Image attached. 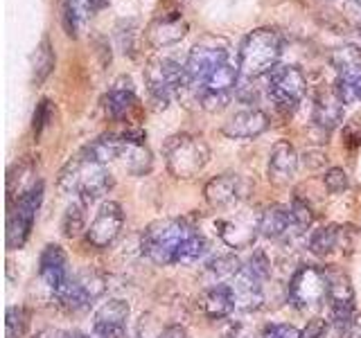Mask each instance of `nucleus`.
<instances>
[{
	"label": "nucleus",
	"instance_id": "1",
	"mask_svg": "<svg viewBox=\"0 0 361 338\" xmlns=\"http://www.w3.org/2000/svg\"><path fill=\"white\" fill-rule=\"evenodd\" d=\"M113 187V176L93 158L79 154L73 161H68L56 176V189L63 196H73V201H82L84 206H93Z\"/></svg>",
	"mask_w": 361,
	"mask_h": 338
},
{
	"label": "nucleus",
	"instance_id": "2",
	"mask_svg": "<svg viewBox=\"0 0 361 338\" xmlns=\"http://www.w3.org/2000/svg\"><path fill=\"white\" fill-rule=\"evenodd\" d=\"M195 232V228L183 219H161L147 225L140 237V251L149 262L158 266H169L176 262L178 248Z\"/></svg>",
	"mask_w": 361,
	"mask_h": 338
},
{
	"label": "nucleus",
	"instance_id": "3",
	"mask_svg": "<svg viewBox=\"0 0 361 338\" xmlns=\"http://www.w3.org/2000/svg\"><path fill=\"white\" fill-rule=\"evenodd\" d=\"M282 54V41L280 34L259 27L253 30L240 45V70L248 79H262L278 65V59Z\"/></svg>",
	"mask_w": 361,
	"mask_h": 338
},
{
	"label": "nucleus",
	"instance_id": "4",
	"mask_svg": "<svg viewBox=\"0 0 361 338\" xmlns=\"http://www.w3.org/2000/svg\"><path fill=\"white\" fill-rule=\"evenodd\" d=\"M145 82L149 97L158 108H165L174 95H178L183 88H190L188 68L174 56H154L147 63Z\"/></svg>",
	"mask_w": 361,
	"mask_h": 338
},
{
	"label": "nucleus",
	"instance_id": "5",
	"mask_svg": "<svg viewBox=\"0 0 361 338\" xmlns=\"http://www.w3.org/2000/svg\"><path fill=\"white\" fill-rule=\"evenodd\" d=\"M210 161V146L197 135L178 133L165 142V163L176 178H195Z\"/></svg>",
	"mask_w": 361,
	"mask_h": 338
},
{
	"label": "nucleus",
	"instance_id": "6",
	"mask_svg": "<svg viewBox=\"0 0 361 338\" xmlns=\"http://www.w3.org/2000/svg\"><path fill=\"white\" fill-rule=\"evenodd\" d=\"M43 203V180H34V183L23 189L18 199L11 203L7 214V248L9 251H18L30 239V232L37 221V212Z\"/></svg>",
	"mask_w": 361,
	"mask_h": 338
},
{
	"label": "nucleus",
	"instance_id": "7",
	"mask_svg": "<svg viewBox=\"0 0 361 338\" xmlns=\"http://www.w3.org/2000/svg\"><path fill=\"white\" fill-rule=\"evenodd\" d=\"M289 302L300 311H314L330 300V273L305 264L289 280Z\"/></svg>",
	"mask_w": 361,
	"mask_h": 338
},
{
	"label": "nucleus",
	"instance_id": "8",
	"mask_svg": "<svg viewBox=\"0 0 361 338\" xmlns=\"http://www.w3.org/2000/svg\"><path fill=\"white\" fill-rule=\"evenodd\" d=\"M228 54H231L228 41H224L219 37H203L199 43H195V48L190 50L185 61L190 86L201 88L217 68L228 63Z\"/></svg>",
	"mask_w": 361,
	"mask_h": 338
},
{
	"label": "nucleus",
	"instance_id": "9",
	"mask_svg": "<svg viewBox=\"0 0 361 338\" xmlns=\"http://www.w3.org/2000/svg\"><path fill=\"white\" fill-rule=\"evenodd\" d=\"M305 75L296 65H276L269 75H264V90L269 99L280 111H293L305 95Z\"/></svg>",
	"mask_w": 361,
	"mask_h": 338
},
{
	"label": "nucleus",
	"instance_id": "10",
	"mask_svg": "<svg viewBox=\"0 0 361 338\" xmlns=\"http://www.w3.org/2000/svg\"><path fill=\"white\" fill-rule=\"evenodd\" d=\"M106 291V282L97 270L93 268H84L73 273L71 282L66 284V289L61 291V296L56 298L59 304L66 311H84L93 304L97 298L104 296Z\"/></svg>",
	"mask_w": 361,
	"mask_h": 338
},
{
	"label": "nucleus",
	"instance_id": "11",
	"mask_svg": "<svg viewBox=\"0 0 361 338\" xmlns=\"http://www.w3.org/2000/svg\"><path fill=\"white\" fill-rule=\"evenodd\" d=\"M122 225H124L122 206L116 201H104L99 206L95 219L86 228V239L95 248H109L120 237Z\"/></svg>",
	"mask_w": 361,
	"mask_h": 338
},
{
	"label": "nucleus",
	"instance_id": "12",
	"mask_svg": "<svg viewBox=\"0 0 361 338\" xmlns=\"http://www.w3.org/2000/svg\"><path fill=\"white\" fill-rule=\"evenodd\" d=\"M71 268H68V255L63 253L61 246L48 244L43 248L39 257V280L41 284L48 289L50 296L56 300L61 296V291L71 282Z\"/></svg>",
	"mask_w": 361,
	"mask_h": 338
},
{
	"label": "nucleus",
	"instance_id": "13",
	"mask_svg": "<svg viewBox=\"0 0 361 338\" xmlns=\"http://www.w3.org/2000/svg\"><path fill=\"white\" fill-rule=\"evenodd\" d=\"M131 309L127 300L111 298L93 315V334L95 338H124L127 334Z\"/></svg>",
	"mask_w": 361,
	"mask_h": 338
},
{
	"label": "nucleus",
	"instance_id": "14",
	"mask_svg": "<svg viewBox=\"0 0 361 338\" xmlns=\"http://www.w3.org/2000/svg\"><path fill=\"white\" fill-rule=\"evenodd\" d=\"M203 194L212 210H231L244 199V180L237 174H219L208 180Z\"/></svg>",
	"mask_w": 361,
	"mask_h": 338
},
{
	"label": "nucleus",
	"instance_id": "15",
	"mask_svg": "<svg viewBox=\"0 0 361 338\" xmlns=\"http://www.w3.org/2000/svg\"><path fill=\"white\" fill-rule=\"evenodd\" d=\"M269 129V115L259 108H244L224 124V135L233 140H251L262 135Z\"/></svg>",
	"mask_w": 361,
	"mask_h": 338
},
{
	"label": "nucleus",
	"instance_id": "16",
	"mask_svg": "<svg viewBox=\"0 0 361 338\" xmlns=\"http://www.w3.org/2000/svg\"><path fill=\"white\" fill-rule=\"evenodd\" d=\"M298 154L289 140H278L269 154V180L274 185H289L298 172Z\"/></svg>",
	"mask_w": 361,
	"mask_h": 338
},
{
	"label": "nucleus",
	"instance_id": "17",
	"mask_svg": "<svg viewBox=\"0 0 361 338\" xmlns=\"http://www.w3.org/2000/svg\"><path fill=\"white\" fill-rule=\"evenodd\" d=\"M199 307H201L203 315H208L210 320L228 318L233 311H237L235 293H233L231 282H224V284H210V287L203 289V293L199 296Z\"/></svg>",
	"mask_w": 361,
	"mask_h": 338
},
{
	"label": "nucleus",
	"instance_id": "18",
	"mask_svg": "<svg viewBox=\"0 0 361 338\" xmlns=\"http://www.w3.org/2000/svg\"><path fill=\"white\" fill-rule=\"evenodd\" d=\"M217 232L221 242L228 244L231 248H248L253 246L255 237L259 234V219L253 221L244 217V214H237L235 219H224Z\"/></svg>",
	"mask_w": 361,
	"mask_h": 338
},
{
	"label": "nucleus",
	"instance_id": "19",
	"mask_svg": "<svg viewBox=\"0 0 361 338\" xmlns=\"http://www.w3.org/2000/svg\"><path fill=\"white\" fill-rule=\"evenodd\" d=\"M298 230L293 223L291 210L285 206H269L262 214H259V234L267 237L271 242L287 239V237Z\"/></svg>",
	"mask_w": 361,
	"mask_h": 338
},
{
	"label": "nucleus",
	"instance_id": "20",
	"mask_svg": "<svg viewBox=\"0 0 361 338\" xmlns=\"http://www.w3.org/2000/svg\"><path fill=\"white\" fill-rule=\"evenodd\" d=\"M135 104V88L129 77H120L116 84L109 88V93L102 99L106 115L113 120H120L122 115H127V111Z\"/></svg>",
	"mask_w": 361,
	"mask_h": 338
},
{
	"label": "nucleus",
	"instance_id": "21",
	"mask_svg": "<svg viewBox=\"0 0 361 338\" xmlns=\"http://www.w3.org/2000/svg\"><path fill=\"white\" fill-rule=\"evenodd\" d=\"M185 37V23L178 16H165V18H156L149 27H147V41H149L154 48H167L176 41Z\"/></svg>",
	"mask_w": 361,
	"mask_h": 338
},
{
	"label": "nucleus",
	"instance_id": "22",
	"mask_svg": "<svg viewBox=\"0 0 361 338\" xmlns=\"http://www.w3.org/2000/svg\"><path fill=\"white\" fill-rule=\"evenodd\" d=\"M343 101L336 93H325L314 104V124L323 131H332L343 120Z\"/></svg>",
	"mask_w": 361,
	"mask_h": 338
},
{
	"label": "nucleus",
	"instance_id": "23",
	"mask_svg": "<svg viewBox=\"0 0 361 338\" xmlns=\"http://www.w3.org/2000/svg\"><path fill=\"white\" fill-rule=\"evenodd\" d=\"M106 0H63V23L66 32L77 37V30L86 23L99 7H104Z\"/></svg>",
	"mask_w": 361,
	"mask_h": 338
},
{
	"label": "nucleus",
	"instance_id": "24",
	"mask_svg": "<svg viewBox=\"0 0 361 338\" xmlns=\"http://www.w3.org/2000/svg\"><path fill=\"white\" fill-rule=\"evenodd\" d=\"M242 262L235 255H217L203 266V275L208 277L210 284H224L231 282L237 273H240Z\"/></svg>",
	"mask_w": 361,
	"mask_h": 338
},
{
	"label": "nucleus",
	"instance_id": "25",
	"mask_svg": "<svg viewBox=\"0 0 361 338\" xmlns=\"http://www.w3.org/2000/svg\"><path fill=\"white\" fill-rule=\"evenodd\" d=\"M240 65H235V63H224L221 68H217L210 77H208V82L203 84L199 88V93L201 90H208V93H224V95H233V90L237 88V82H240Z\"/></svg>",
	"mask_w": 361,
	"mask_h": 338
},
{
	"label": "nucleus",
	"instance_id": "26",
	"mask_svg": "<svg viewBox=\"0 0 361 338\" xmlns=\"http://www.w3.org/2000/svg\"><path fill=\"white\" fill-rule=\"evenodd\" d=\"M122 146H124V140L122 135H116V133H109V135H99L97 140L90 142L84 154L88 158H93V161L102 163V165H109L111 161H116L122 154Z\"/></svg>",
	"mask_w": 361,
	"mask_h": 338
},
{
	"label": "nucleus",
	"instance_id": "27",
	"mask_svg": "<svg viewBox=\"0 0 361 338\" xmlns=\"http://www.w3.org/2000/svg\"><path fill=\"white\" fill-rule=\"evenodd\" d=\"M338 242H341V228H336V225H323V228L310 234L307 248L316 257H327L338 248Z\"/></svg>",
	"mask_w": 361,
	"mask_h": 338
},
{
	"label": "nucleus",
	"instance_id": "28",
	"mask_svg": "<svg viewBox=\"0 0 361 338\" xmlns=\"http://www.w3.org/2000/svg\"><path fill=\"white\" fill-rule=\"evenodd\" d=\"M54 70V50L48 39H43L39 43V48L32 54V82L41 86L45 79L50 77V73Z\"/></svg>",
	"mask_w": 361,
	"mask_h": 338
},
{
	"label": "nucleus",
	"instance_id": "29",
	"mask_svg": "<svg viewBox=\"0 0 361 338\" xmlns=\"http://www.w3.org/2000/svg\"><path fill=\"white\" fill-rule=\"evenodd\" d=\"M208 255V242L206 237H203L199 230L192 232L188 239L183 242V246L178 248L176 253V262L174 264H180V266H190V264H197L201 262L203 257Z\"/></svg>",
	"mask_w": 361,
	"mask_h": 338
},
{
	"label": "nucleus",
	"instance_id": "30",
	"mask_svg": "<svg viewBox=\"0 0 361 338\" xmlns=\"http://www.w3.org/2000/svg\"><path fill=\"white\" fill-rule=\"evenodd\" d=\"M330 61L336 70V77L355 75L361 70V50L357 48V45H341V48H336L332 52Z\"/></svg>",
	"mask_w": 361,
	"mask_h": 338
},
{
	"label": "nucleus",
	"instance_id": "31",
	"mask_svg": "<svg viewBox=\"0 0 361 338\" xmlns=\"http://www.w3.org/2000/svg\"><path fill=\"white\" fill-rule=\"evenodd\" d=\"M86 208L82 201H73L68 206L66 214H63V221H61V230L66 237H77L86 228Z\"/></svg>",
	"mask_w": 361,
	"mask_h": 338
},
{
	"label": "nucleus",
	"instance_id": "32",
	"mask_svg": "<svg viewBox=\"0 0 361 338\" xmlns=\"http://www.w3.org/2000/svg\"><path fill=\"white\" fill-rule=\"evenodd\" d=\"M30 315L23 307H9L7 309V338H23L27 332Z\"/></svg>",
	"mask_w": 361,
	"mask_h": 338
},
{
	"label": "nucleus",
	"instance_id": "33",
	"mask_svg": "<svg viewBox=\"0 0 361 338\" xmlns=\"http://www.w3.org/2000/svg\"><path fill=\"white\" fill-rule=\"evenodd\" d=\"M289 210H291L293 223H296V228H298V230H307L310 225L314 223V212H312V208H310L305 201L293 199V203L289 206Z\"/></svg>",
	"mask_w": 361,
	"mask_h": 338
},
{
	"label": "nucleus",
	"instance_id": "34",
	"mask_svg": "<svg viewBox=\"0 0 361 338\" xmlns=\"http://www.w3.org/2000/svg\"><path fill=\"white\" fill-rule=\"evenodd\" d=\"M323 183H325V189L330 192V194H341V192L348 189L350 180H348V174L345 169L341 167H332L330 172L323 176Z\"/></svg>",
	"mask_w": 361,
	"mask_h": 338
},
{
	"label": "nucleus",
	"instance_id": "35",
	"mask_svg": "<svg viewBox=\"0 0 361 338\" xmlns=\"http://www.w3.org/2000/svg\"><path fill=\"white\" fill-rule=\"evenodd\" d=\"M259 338H300V330L289 323H271L262 330Z\"/></svg>",
	"mask_w": 361,
	"mask_h": 338
},
{
	"label": "nucleus",
	"instance_id": "36",
	"mask_svg": "<svg viewBox=\"0 0 361 338\" xmlns=\"http://www.w3.org/2000/svg\"><path fill=\"white\" fill-rule=\"evenodd\" d=\"M52 118V106H50V99H41L37 111H34V135H41V131L45 129V124Z\"/></svg>",
	"mask_w": 361,
	"mask_h": 338
},
{
	"label": "nucleus",
	"instance_id": "37",
	"mask_svg": "<svg viewBox=\"0 0 361 338\" xmlns=\"http://www.w3.org/2000/svg\"><path fill=\"white\" fill-rule=\"evenodd\" d=\"M300 338H327V323L323 318H312L300 332Z\"/></svg>",
	"mask_w": 361,
	"mask_h": 338
},
{
	"label": "nucleus",
	"instance_id": "38",
	"mask_svg": "<svg viewBox=\"0 0 361 338\" xmlns=\"http://www.w3.org/2000/svg\"><path fill=\"white\" fill-rule=\"evenodd\" d=\"M158 338H190V334H188L185 327L169 325V327H165V330L161 332V336H158Z\"/></svg>",
	"mask_w": 361,
	"mask_h": 338
},
{
	"label": "nucleus",
	"instance_id": "39",
	"mask_svg": "<svg viewBox=\"0 0 361 338\" xmlns=\"http://www.w3.org/2000/svg\"><path fill=\"white\" fill-rule=\"evenodd\" d=\"M345 11H348V16L361 27V0H345Z\"/></svg>",
	"mask_w": 361,
	"mask_h": 338
},
{
	"label": "nucleus",
	"instance_id": "40",
	"mask_svg": "<svg viewBox=\"0 0 361 338\" xmlns=\"http://www.w3.org/2000/svg\"><path fill=\"white\" fill-rule=\"evenodd\" d=\"M34 338H73V334H68L63 330H43L39 332Z\"/></svg>",
	"mask_w": 361,
	"mask_h": 338
},
{
	"label": "nucleus",
	"instance_id": "41",
	"mask_svg": "<svg viewBox=\"0 0 361 338\" xmlns=\"http://www.w3.org/2000/svg\"><path fill=\"white\" fill-rule=\"evenodd\" d=\"M73 338H88V336H84V334H73Z\"/></svg>",
	"mask_w": 361,
	"mask_h": 338
},
{
	"label": "nucleus",
	"instance_id": "42",
	"mask_svg": "<svg viewBox=\"0 0 361 338\" xmlns=\"http://www.w3.org/2000/svg\"><path fill=\"white\" fill-rule=\"evenodd\" d=\"M359 34H361V27H359Z\"/></svg>",
	"mask_w": 361,
	"mask_h": 338
}]
</instances>
